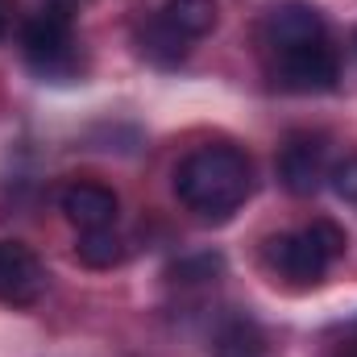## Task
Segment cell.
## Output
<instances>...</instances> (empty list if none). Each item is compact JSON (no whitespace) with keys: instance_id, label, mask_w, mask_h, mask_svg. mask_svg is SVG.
<instances>
[{"instance_id":"7a4b0ae2","label":"cell","mask_w":357,"mask_h":357,"mask_svg":"<svg viewBox=\"0 0 357 357\" xmlns=\"http://www.w3.org/2000/svg\"><path fill=\"white\" fill-rule=\"evenodd\" d=\"M175 195L199 220H229L254 195V162L237 146H199L178 162Z\"/></svg>"},{"instance_id":"4fadbf2b","label":"cell","mask_w":357,"mask_h":357,"mask_svg":"<svg viewBox=\"0 0 357 357\" xmlns=\"http://www.w3.org/2000/svg\"><path fill=\"white\" fill-rule=\"evenodd\" d=\"M341 357H357V349H349V354H341Z\"/></svg>"},{"instance_id":"ba28073f","label":"cell","mask_w":357,"mask_h":357,"mask_svg":"<svg viewBox=\"0 0 357 357\" xmlns=\"http://www.w3.org/2000/svg\"><path fill=\"white\" fill-rule=\"evenodd\" d=\"M59 208H63V216H67L79 233H96V229H112V225H116L121 199H116V191L104 187V183H71V187H63Z\"/></svg>"},{"instance_id":"30bf717a","label":"cell","mask_w":357,"mask_h":357,"mask_svg":"<svg viewBox=\"0 0 357 357\" xmlns=\"http://www.w3.org/2000/svg\"><path fill=\"white\" fill-rule=\"evenodd\" d=\"M328 183H333V191L341 199H357V154L337 162V167H328Z\"/></svg>"},{"instance_id":"9c48e42d","label":"cell","mask_w":357,"mask_h":357,"mask_svg":"<svg viewBox=\"0 0 357 357\" xmlns=\"http://www.w3.org/2000/svg\"><path fill=\"white\" fill-rule=\"evenodd\" d=\"M75 254H79L84 266L108 270V266H116V262L125 258V245H121V237H116L112 229H96V233H79Z\"/></svg>"},{"instance_id":"8fae6325","label":"cell","mask_w":357,"mask_h":357,"mask_svg":"<svg viewBox=\"0 0 357 357\" xmlns=\"http://www.w3.org/2000/svg\"><path fill=\"white\" fill-rule=\"evenodd\" d=\"M4 29H8V4L0 0V38H4Z\"/></svg>"},{"instance_id":"5b68a950","label":"cell","mask_w":357,"mask_h":357,"mask_svg":"<svg viewBox=\"0 0 357 357\" xmlns=\"http://www.w3.org/2000/svg\"><path fill=\"white\" fill-rule=\"evenodd\" d=\"M345 229L333 220H312L295 233H278L266 241V266L291 282H320L337 258H345Z\"/></svg>"},{"instance_id":"7c38bea8","label":"cell","mask_w":357,"mask_h":357,"mask_svg":"<svg viewBox=\"0 0 357 357\" xmlns=\"http://www.w3.org/2000/svg\"><path fill=\"white\" fill-rule=\"evenodd\" d=\"M50 4H59V8H71V4H84V0H50Z\"/></svg>"},{"instance_id":"6da1fadb","label":"cell","mask_w":357,"mask_h":357,"mask_svg":"<svg viewBox=\"0 0 357 357\" xmlns=\"http://www.w3.org/2000/svg\"><path fill=\"white\" fill-rule=\"evenodd\" d=\"M262 50H266L270 79L282 91L320 96L333 91L341 79V59L328 21L307 0H287L270 8L262 21Z\"/></svg>"},{"instance_id":"5bb4252c","label":"cell","mask_w":357,"mask_h":357,"mask_svg":"<svg viewBox=\"0 0 357 357\" xmlns=\"http://www.w3.org/2000/svg\"><path fill=\"white\" fill-rule=\"evenodd\" d=\"M354 50H357V38H354Z\"/></svg>"},{"instance_id":"277c9868","label":"cell","mask_w":357,"mask_h":357,"mask_svg":"<svg viewBox=\"0 0 357 357\" xmlns=\"http://www.w3.org/2000/svg\"><path fill=\"white\" fill-rule=\"evenodd\" d=\"M216 29V0H167L137 33L142 59L154 67H178L191 54V42Z\"/></svg>"},{"instance_id":"8992f818","label":"cell","mask_w":357,"mask_h":357,"mask_svg":"<svg viewBox=\"0 0 357 357\" xmlns=\"http://www.w3.org/2000/svg\"><path fill=\"white\" fill-rule=\"evenodd\" d=\"M278 178L291 195H316L328 178V146L316 133H291L278 154Z\"/></svg>"},{"instance_id":"52a82bcc","label":"cell","mask_w":357,"mask_h":357,"mask_svg":"<svg viewBox=\"0 0 357 357\" xmlns=\"http://www.w3.org/2000/svg\"><path fill=\"white\" fill-rule=\"evenodd\" d=\"M42 291H46V266L38 262V254L25 250L21 241L0 237V303L25 307L42 299Z\"/></svg>"},{"instance_id":"3957f363","label":"cell","mask_w":357,"mask_h":357,"mask_svg":"<svg viewBox=\"0 0 357 357\" xmlns=\"http://www.w3.org/2000/svg\"><path fill=\"white\" fill-rule=\"evenodd\" d=\"M21 54L29 63V71L46 84H71L79 71H84V59H79V33H75V21L67 8L59 4H46L38 13L25 17L21 25Z\"/></svg>"}]
</instances>
